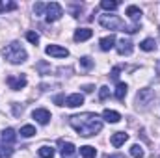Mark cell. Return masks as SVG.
Instances as JSON below:
<instances>
[{"label": "cell", "mask_w": 160, "mask_h": 158, "mask_svg": "<svg viewBox=\"0 0 160 158\" xmlns=\"http://www.w3.org/2000/svg\"><path fill=\"white\" fill-rule=\"evenodd\" d=\"M45 52L48 56H54V58H67L69 56V50L63 48V47H60V45H48L45 48Z\"/></svg>", "instance_id": "obj_6"}, {"label": "cell", "mask_w": 160, "mask_h": 158, "mask_svg": "<svg viewBox=\"0 0 160 158\" xmlns=\"http://www.w3.org/2000/svg\"><path fill=\"white\" fill-rule=\"evenodd\" d=\"M127 15L134 21V24H138L140 19H142V9H140L138 6H128V7H127Z\"/></svg>", "instance_id": "obj_14"}, {"label": "cell", "mask_w": 160, "mask_h": 158, "mask_svg": "<svg viewBox=\"0 0 160 158\" xmlns=\"http://www.w3.org/2000/svg\"><path fill=\"white\" fill-rule=\"evenodd\" d=\"M45 15H47V21H48V22H54V21H58V19L63 15V9H62V6H60L58 2H50V4H47Z\"/></svg>", "instance_id": "obj_4"}, {"label": "cell", "mask_w": 160, "mask_h": 158, "mask_svg": "<svg viewBox=\"0 0 160 158\" xmlns=\"http://www.w3.org/2000/svg\"><path fill=\"white\" fill-rule=\"evenodd\" d=\"M102 117H104V121H108V123H118L121 119V114L114 112V110H104L102 112Z\"/></svg>", "instance_id": "obj_18"}, {"label": "cell", "mask_w": 160, "mask_h": 158, "mask_svg": "<svg viewBox=\"0 0 160 158\" xmlns=\"http://www.w3.org/2000/svg\"><path fill=\"white\" fill-rule=\"evenodd\" d=\"M38 132H36V126H32V125H24L22 128H21V136H24V138H32V136H36Z\"/></svg>", "instance_id": "obj_21"}, {"label": "cell", "mask_w": 160, "mask_h": 158, "mask_svg": "<svg viewBox=\"0 0 160 158\" xmlns=\"http://www.w3.org/2000/svg\"><path fill=\"white\" fill-rule=\"evenodd\" d=\"M8 86H9L11 89L19 91V89H22V87L26 86V78H24V77H9V78H8Z\"/></svg>", "instance_id": "obj_10"}, {"label": "cell", "mask_w": 160, "mask_h": 158, "mask_svg": "<svg viewBox=\"0 0 160 158\" xmlns=\"http://www.w3.org/2000/svg\"><path fill=\"white\" fill-rule=\"evenodd\" d=\"M26 39L30 41L32 45H38V43H39V36H38L36 32H26Z\"/></svg>", "instance_id": "obj_27"}, {"label": "cell", "mask_w": 160, "mask_h": 158, "mask_svg": "<svg viewBox=\"0 0 160 158\" xmlns=\"http://www.w3.org/2000/svg\"><path fill=\"white\" fill-rule=\"evenodd\" d=\"M118 52H119L121 56H128L130 52H132V41L130 39H121L118 43Z\"/></svg>", "instance_id": "obj_11"}, {"label": "cell", "mask_w": 160, "mask_h": 158, "mask_svg": "<svg viewBox=\"0 0 160 158\" xmlns=\"http://www.w3.org/2000/svg\"><path fill=\"white\" fill-rule=\"evenodd\" d=\"M101 7L102 9H108V11H114L119 7V2H110V0H102L101 2Z\"/></svg>", "instance_id": "obj_23"}, {"label": "cell", "mask_w": 160, "mask_h": 158, "mask_svg": "<svg viewBox=\"0 0 160 158\" xmlns=\"http://www.w3.org/2000/svg\"><path fill=\"white\" fill-rule=\"evenodd\" d=\"M99 45H101V50H110V48L116 47V37L114 36H106V37H102L99 41Z\"/></svg>", "instance_id": "obj_16"}, {"label": "cell", "mask_w": 160, "mask_h": 158, "mask_svg": "<svg viewBox=\"0 0 160 158\" xmlns=\"http://www.w3.org/2000/svg\"><path fill=\"white\" fill-rule=\"evenodd\" d=\"M99 22H101V26H104V28H108V30H123V32H128V34H134V32H138V28H140V24L125 26L123 21H121L118 15H102V17L99 19Z\"/></svg>", "instance_id": "obj_2"}, {"label": "cell", "mask_w": 160, "mask_h": 158, "mask_svg": "<svg viewBox=\"0 0 160 158\" xmlns=\"http://www.w3.org/2000/svg\"><path fill=\"white\" fill-rule=\"evenodd\" d=\"M71 126L78 132L80 136L84 138H89V136H95L101 128H102V121L99 119L97 114H80V116H73L69 117Z\"/></svg>", "instance_id": "obj_1"}, {"label": "cell", "mask_w": 160, "mask_h": 158, "mask_svg": "<svg viewBox=\"0 0 160 158\" xmlns=\"http://www.w3.org/2000/svg\"><path fill=\"white\" fill-rule=\"evenodd\" d=\"M39 156L41 158H52L54 156V149L52 147H48V145H43V147H39Z\"/></svg>", "instance_id": "obj_22"}, {"label": "cell", "mask_w": 160, "mask_h": 158, "mask_svg": "<svg viewBox=\"0 0 160 158\" xmlns=\"http://www.w3.org/2000/svg\"><path fill=\"white\" fill-rule=\"evenodd\" d=\"M13 9H17V4H15V2H2V0H0V13H4V11H13Z\"/></svg>", "instance_id": "obj_24"}, {"label": "cell", "mask_w": 160, "mask_h": 158, "mask_svg": "<svg viewBox=\"0 0 160 158\" xmlns=\"http://www.w3.org/2000/svg\"><path fill=\"white\" fill-rule=\"evenodd\" d=\"M58 145H60V153H62V158H77V147H75L71 141L60 140V141H58Z\"/></svg>", "instance_id": "obj_5"}, {"label": "cell", "mask_w": 160, "mask_h": 158, "mask_svg": "<svg viewBox=\"0 0 160 158\" xmlns=\"http://www.w3.org/2000/svg\"><path fill=\"white\" fill-rule=\"evenodd\" d=\"M119 73H121V69H119V67H114V69H112V73H110V77H112V80H118V77H119Z\"/></svg>", "instance_id": "obj_32"}, {"label": "cell", "mask_w": 160, "mask_h": 158, "mask_svg": "<svg viewBox=\"0 0 160 158\" xmlns=\"http://www.w3.org/2000/svg\"><path fill=\"white\" fill-rule=\"evenodd\" d=\"M153 99H155V93L151 89H140L138 97H136V102H138V106H147Z\"/></svg>", "instance_id": "obj_7"}, {"label": "cell", "mask_w": 160, "mask_h": 158, "mask_svg": "<svg viewBox=\"0 0 160 158\" xmlns=\"http://www.w3.org/2000/svg\"><path fill=\"white\" fill-rule=\"evenodd\" d=\"M108 97H110V89H108L106 86H102V87H101V91H99V99H101V101H104V99H108Z\"/></svg>", "instance_id": "obj_29"}, {"label": "cell", "mask_w": 160, "mask_h": 158, "mask_svg": "<svg viewBox=\"0 0 160 158\" xmlns=\"http://www.w3.org/2000/svg\"><path fill=\"white\" fill-rule=\"evenodd\" d=\"M15 140H17V134L13 128H6L2 132V143L4 145H11V143H15Z\"/></svg>", "instance_id": "obj_13"}, {"label": "cell", "mask_w": 160, "mask_h": 158, "mask_svg": "<svg viewBox=\"0 0 160 158\" xmlns=\"http://www.w3.org/2000/svg\"><path fill=\"white\" fill-rule=\"evenodd\" d=\"M91 36H93V30H89V28H78L75 32V41L82 43V41H88Z\"/></svg>", "instance_id": "obj_12"}, {"label": "cell", "mask_w": 160, "mask_h": 158, "mask_svg": "<svg viewBox=\"0 0 160 158\" xmlns=\"http://www.w3.org/2000/svg\"><path fill=\"white\" fill-rule=\"evenodd\" d=\"M130 155L134 158H143V149H142L140 145H132V147H130Z\"/></svg>", "instance_id": "obj_26"}, {"label": "cell", "mask_w": 160, "mask_h": 158, "mask_svg": "<svg viewBox=\"0 0 160 158\" xmlns=\"http://www.w3.org/2000/svg\"><path fill=\"white\" fill-rule=\"evenodd\" d=\"M2 56H4L8 62H11V63H22V62L26 60V50L21 47V43L13 41V43H9V45L2 50Z\"/></svg>", "instance_id": "obj_3"}, {"label": "cell", "mask_w": 160, "mask_h": 158, "mask_svg": "<svg viewBox=\"0 0 160 158\" xmlns=\"http://www.w3.org/2000/svg\"><path fill=\"white\" fill-rule=\"evenodd\" d=\"M34 11H36V15H41L43 11H47V4H41V2H38V4L34 6Z\"/></svg>", "instance_id": "obj_30"}, {"label": "cell", "mask_w": 160, "mask_h": 158, "mask_svg": "<svg viewBox=\"0 0 160 158\" xmlns=\"http://www.w3.org/2000/svg\"><path fill=\"white\" fill-rule=\"evenodd\" d=\"M127 140H128V134H125V132H116V134L110 138V143H112L114 147H121Z\"/></svg>", "instance_id": "obj_15"}, {"label": "cell", "mask_w": 160, "mask_h": 158, "mask_svg": "<svg viewBox=\"0 0 160 158\" xmlns=\"http://www.w3.org/2000/svg\"><path fill=\"white\" fill-rule=\"evenodd\" d=\"M84 91H86V93H91V91H93V86H86Z\"/></svg>", "instance_id": "obj_33"}, {"label": "cell", "mask_w": 160, "mask_h": 158, "mask_svg": "<svg viewBox=\"0 0 160 158\" xmlns=\"http://www.w3.org/2000/svg\"><path fill=\"white\" fill-rule=\"evenodd\" d=\"M106 158H125V155H110V156H106Z\"/></svg>", "instance_id": "obj_34"}, {"label": "cell", "mask_w": 160, "mask_h": 158, "mask_svg": "<svg viewBox=\"0 0 160 158\" xmlns=\"http://www.w3.org/2000/svg\"><path fill=\"white\" fill-rule=\"evenodd\" d=\"M82 104H84V95L82 93H73L65 99V106H69V108H78Z\"/></svg>", "instance_id": "obj_9"}, {"label": "cell", "mask_w": 160, "mask_h": 158, "mask_svg": "<svg viewBox=\"0 0 160 158\" xmlns=\"http://www.w3.org/2000/svg\"><path fill=\"white\" fill-rule=\"evenodd\" d=\"M80 65H82L84 69H89V67L93 65V62H91V58H88V56H84V58H80Z\"/></svg>", "instance_id": "obj_28"}, {"label": "cell", "mask_w": 160, "mask_h": 158, "mask_svg": "<svg viewBox=\"0 0 160 158\" xmlns=\"http://www.w3.org/2000/svg\"><path fill=\"white\" fill-rule=\"evenodd\" d=\"M127 89H128V86H127L125 82H119V84L116 86V99H118V101H125Z\"/></svg>", "instance_id": "obj_17"}, {"label": "cell", "mask_w": 160, "mask_h": 158, "mask_svg": "<svg viewBox=\"0 0 160 158\" xmlns=\"http://www.w3.org/2000/svg\"><path fill=\"white\" fill-rule=\"evenodd\" d=\"M54 102H56L58 106H63V104H65V97H63V95H58V97H54Z\"/></svg>", "instance_id": "obj_31"}, {"label": "cell", "mask_w": 160, "mask_h": 158, "mask_svg": "<svg viewBox=\"0 0 160 158\" xmlns=\"http://www.w3.org/2000/svg\"><path fill=\"white\" fill-rule=\"evenodd\" d=\"M80 155H82V158H95L97 156V151L91 145H84V147H80Z\"/></svg>", "instance_id": "obj_20"}, {"label": "cell", "mask_w": 160, "mask_h": 158, "mask_svg": "<svg viewBox=\"0 0 160 158\" xmlns=\"http://www.w3.org/2000/svg\"><path fill=\"white\" fill-rule=\"evenodd\" d=\"M32 117L36 119L39 125H47V123L50 121V112H48V110H45V108H38V110H34V112H32Z\"/></svg>", "instance_id": "obj_8"}, {"label": "cell", "mask_w": 160, "mask_h": 158, "mask_svg": "<svg viewBox=\"0 0 160 158\" xmlns=\"http://www.w3.org/2000/svg\"><path fill=\"white\" fill-rule=\"evenodd\" d=\"M11 155H13L11 145H2V147H0V158H9Z\"/></svg>", "instance_id": "obj_25"}, {"label": "cell", "mask_w": 160, "mask_h": 158, "mask_svg": "<svg viewBox=\"0 0 160 158\" xmlns=\"http://www.w3.org/2000/svg\"><path fill=\"white\" fill-rule=\"evenodd\" d=\"M140 48L145 50V52H151V50L157 48V41L153 39V37H147V39H143L142 43H140Z\"/></svg>", "instance_id": "obj_19"}]
</instances>
